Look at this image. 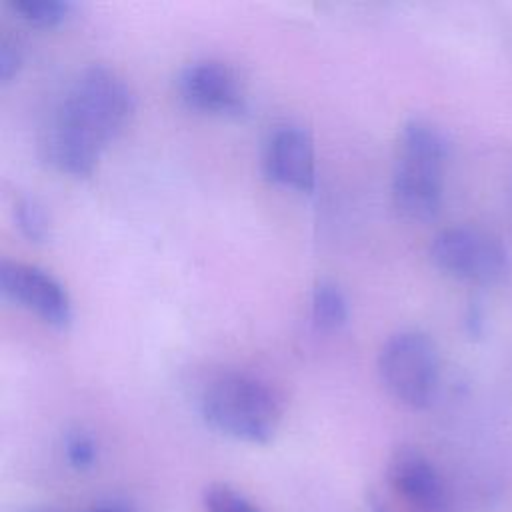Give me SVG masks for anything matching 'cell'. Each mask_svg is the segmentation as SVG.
<instances>
[{
    "instance_id": "1",
    "label": "cell",
    "mask_w": 512,
    "mask_h": 512,
    "mask_svg": "<svg viewBox=\"0 0 512 512\" xmlns=\"http://www.w3.org/2000/svg\"><path fill=\"white\" fill-rule=\"evenodd\" d=\"M134 108V94L118 72L104 64L82 68L48 122L44 158L68 176H90L104 148L128 126Z\"/></svg>"
},
{
    "instance_id": "2",
    "label": "cell",
    "mask_w": 512,
    "mask_h": 512,
    "mask_svg": "<svg viewBox=\"0 0 512 512\" xmlns=\"http://www.w3.org/2000/svg\"><path fill=\"white\" fill-rule=\"evenodd\" d=\"M450 142L440 126L426 118L402 124L392 168V200L410 220H432L442 206L444 166Z\"/></svg>"
},
{
    "instance_id": "3",
    "label": "cell",
    "mask_w": 512,
    "mask_h": 512,
    "mask_svg": "<svg viewBox=\"0 0 512 512\" xmlns=\"http://www.w3.org/2000/svg\"><path fill=\"white\" fill-rule=\"evenodd\" d=\"M204 420L234 440L268 444L282 422V398L260 376L222 372L202 392Z\"/></svg>"
},
{
    "instance_id": "4",
    "label": "cell",
    "mask_w": 512,
    "mask_h": 512,
    "mask_svg": "<svg viewBox=\"0 0 512 512\" xmlns=\"http://www.w3.org/2000/svg\"><path fill=\"white\" fill-rule=\"evenodd\" d=\"M378 374L384 388L408 408H428L440 386L436 344L420 330H400L382 344Z\"/></svg>"
},
{
    "instance_id": "5",
    "label": "cell",
    "mask_w": 512,
    "mask_h": 512,
    "mask_svg": "<svg viewBox=\"0 0 512 512\" xmlns=\"http://www.w3.org/2000/svg\"><path fill=\"white\" fill-rule=\"evenodd\" d=\"M432 264L450 278L470 284H492L510 268L504 242L474 226H448L428 248Z\"/></svg>"
},
{
    "instance_id": "6",
    "label": "cell",
    "mask_w": 512,
    "mask_h": 512,
    "mask_svg": "<svg viewBox=\"0 0 512 512\" xmlns=\"http://www.w3.org/2000/svg\"><path fill=\"white\" fill-rule=\"evenodd\" d=\"M0 290L8 300L54 328H68L72 322V300L68 290L56 276L36 264L2 260Z\"/></svg>"
},
{
    "instance_id": "7",
    "label": "cell",
    "mask_w": 512,
    "mask_h": 512,
    "mask_svg": "<svg viewBox=\"0 0 512 512\" xmlns=\"http://www.w3.org/2000/svg\"><path fill=\"white\" fill-rule=\"evenodd\" d=\"M178 94L194 110L234 116L246 108V94L238 74L220 60L202 58L186 64L178 74Z\"/></svg>"
},
{
    "instance_id": "8",
    "label": "cell",
    "mask_w": 512,
    "mask_h": 512,
    "mask_svg": "<svg viewBox=\"0 0 512 512\" xmlns=\"http://www.w3.org/2000/svg\"><path fill=\"white\" fill-rule=\"evenodd\" d=\"M394 494L414 512H444V484L436 466L414 446H398L386 464Z\"/></svg>"
},
{
    "instance_id": "9",
    "label": "cell",
    "mask_w": 512,
    "mask_h": 512,
    "mask_svg": "<svg viewBox=\"0 0 512 512\" xmlns=\"http://www.w3.org/2000/svg\"><path fill=\"white\" fill-rule=\"evenodd\" d=\"M262 166L272 182L298 192H312L316 186L312 136L300 126H280L266 142Z\"/></svg>"
},
{
    "instance_id": "10",
    "label": "cell",
    "mask_w": 512,
    "mask_h": 512,
    "mask_svg": "<svg viewBox=\"0 0 512 512\" xmlns=\"http://www.w3.org/2000/svg\"><path fill=\"white\" fill-rule=\"evenodd\" d=\"M310 314L320 330H338L348 322V300L332 280H318L310 296Z\"/></svg>"
},
{
    "instance_id": "11",
    "label": "cell",
    "mask_w": 512,
    "mask_h": 512,
    "mask_svg": "<svg viewBox=\"0 0 512 512\" xmlns=\"http://www.w3.org/2000/svg\"><path fill=\"white\" fill-rule=\"evenodd\" d=\"M74 4L68 0H14L10 10L28 24L34 26H56L64 22Z\"/></svg>"
},
{
    "instance_id": "12",
    "label": "cell",
    "mask_w": 512,
    "mask_h": 512,
    "mask_svg": "<svg viewBox=\"0 0 512 512\" xmlns=\"http://www.w3.org/2000/svg\"><path fill=\"white\" fill-rule=\"evenodd\" d=\"M14 222L20 230V234L34 242L40 244L50 236V222H48V214L44 212V208L38 204V200L30 198V196H20L14 202Z\"/></svg>"
},
{
    "instance_id": "13",
    "label": "cell",
    "mask_w": 512,
    "mask_h": 512,
    "mask_svg": "<svg viewBox=\"0 0 512 512\" xmlns=\"http://www.w3.org/2000/svg\"><path fill=\"white\" fill-rule=\"evenodd\" d=\"M206 512H262L252 500H248L240 490L230 484L218 482L204 490Z\"/></svg>"
},
{
    "instance_id": "14",
    "label": "cell",
    "mask_w": 512,
    "mask_h": 512,
    "mask_svg": "<svg viewBox=\"0 0 512 512\" xmlns=\"http://www.w3.org/2000/svg\"><path fill=\"white\" fill-rule=\"evenodd\" d=\"M64 456L74 470H90L98 460V442L84 428L68 430L64 436Z\"/></svg>"
},
{
    "instance_id": "15",
    "label": "cell",
    "mask_w": 512,
    "mask_h": 512,
    "mask_svg": "<svg viewBox=\"0 0 512 512\" xmlns=\"http://www.w3.org/2000/svg\"><path fill=\"white\" fill-rule=\"evenodd\" d=\"M22 62V52L16 46V42L4 38L0 42V80L8 82L20 68Z\"/></svg>"
},
{
    "instance_id": "16",
    "label": "cell",
    "mask_w": 512,
    "mask_h": 512,
    "mask_svg": "<svg viewBox=\"0 0 512 512\" xmlns=\"http://www.w3.org/2000/svg\"><path fill=\"white\" fill-rule=\"evenodd\" d=\"M86 512H130V510L118 502H100V504H94L92 508H88Z\"/></svg>"
},
{
    "instance_id": "17",
    "label": "cell",
    "mask_w": 512,
    "mask_h": 512,
    "mask_svg": "<svg viewBox=\"0 0 512 512\" xmlns=\"http://www.w3.org/2000/svg\"><path fill=\"white\" fill-rule=\"evenodd\" d=\"M366 506H368L370 512H390L388 506L382 502V498H380L376 492H370V494L366 496Z\"/></svg>"
},
{
    "instance_id": "18",
    "label": "cell",
    "mask_w": 512,
    "mask_h": 512,
    "mask_svg": "<svg viewBox=\"0 0 512 512\" xmlns=\"http://www.w3.org/2000/svg\"><path fill=\"white\" fill-rule=\"evenodd\" d=\"M26 512H64L60 508H54V506H36V508H30Z\"/></svg>"
}]
</instances>
